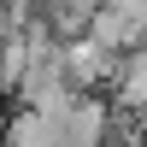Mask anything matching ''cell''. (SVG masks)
Returning a JSON list of instances; mask_svg holds the SVG:
<instances>
[{
	"mask_svg": "<svg viewBox=\"0 0 147 147\" xmlns=\"http://www.w3.org/2000/svg\"><path fill=\"white\" fill-rule=\"evenodd\" d=\"M141 129H147V112H141Z\"/></svg>",
	"mask_w": 147,
	"mask_h": 147,
	"instance_id": "obj_6",
	"label": "cell"
},
{
	"mask_svg": "<svg viewBox=\"0 0 147 147\" xmlns=\"http://www.w3.org/2000/svg\"><path fill=\"white\" fill-rule=\"evenodd\" d=\"M6 147H59V129L47 124L35 106H18L6 124Z\"/></svg>",
	"mask_w": 147,
	"mask_h": 147,
	"instance_id": "obj_4",
	"label": "cell"
},
{
	"mask_svg": "<svg viewBox=\"0 0 147 147\" xmlns=\"http://www.w3.org/2000/svg\"><path fill=\"white\" fill-rule=\"evenodd\" d=\"M6 124H12V112H6V106H0V147H6Z\"/></svg>",
	"mask_w": 147,
	"mask_h": 147,
	"instance_id": "obj_5",
	"label": "cell"
},
{
	"mask_svg": "<svg viewBox=\"0 0 147 147\" xmlns=\"http://www.w3.org/2000/svg\"><path fill=\"white\" fill-rule=\"evenodd\" d=\"M65 71L71 82H118V71H124V59L112 53V47H100L94 35H82V41H65Z\"/></svg>",
	"mask_w": 147,
	"mask_h": 147,
	"instance_id": "obj_2",
	"label": "cell"
},
{
	"mask_svg": "<svg viewBox=\"0 0 147 147\" xmlns=\"http://www.w3.org/2000/svg\"><path fill=\"white\" fill-rule=\"evenodd\" d=\"M118 106L124 112H147V47H136V53H124V71H118Z\"/></svg>",
	"mask_w": 147,
	"mask_h": 147,
	"instance_id": "obj_3",
	"label": "cell"
},
{
	"mask_svg": "<svg viewBox=\"0 0 147 147\" xmlns=\"http://www.w3.org/2000/svg\"><path fill=\"white\" fill-rule=\"evenodd\" d=\"M106 136H112V106L100 94H77L65 129H59V147H106Z\"/></svg>",
	"mask_w": 147,
	"mask_h": 147,
	"instance_id": "obj_1",
	"label": "cell"
}]
</instances>
